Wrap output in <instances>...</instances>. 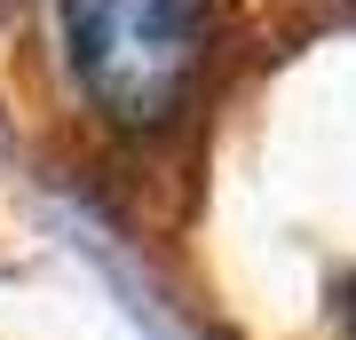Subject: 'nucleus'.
I'll return each instance as SVG.
<instances>
[{
    "label": "nucleus",
    "instance_id": "nucleus-2",
    "mask_svg": "<svg viewBox=\"0 0 356 340\" xmlns=\"http://www.w3.org/2000/svg\"><path fill=\"white\" fill-rule=\"evenodd\" d=\"M341 332L356 340V269H348V277H341Z\"/></svg>",
    "mask_w": 356,
    "mask_h": 340
},
{
    "label": "nucleus",
    "instance_id": "nucleus-1",
    "mask_svg": "<svg viewBox=\"0 0 356 340\" xmlns=\"http://www.w3.org/2000/svg\"><path fill=\"white\" fill-rule=\"evenodd\" d=\"M88 103L127 135L182 111L206 56V0H56Z\"/></svg>",
    "mask_w": 356,
    "mask_h": 340
}]
</instances>
